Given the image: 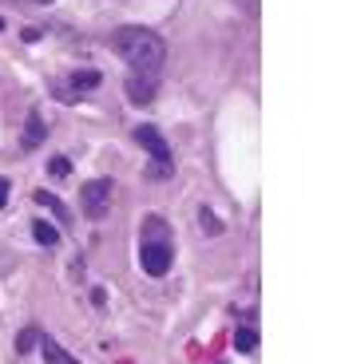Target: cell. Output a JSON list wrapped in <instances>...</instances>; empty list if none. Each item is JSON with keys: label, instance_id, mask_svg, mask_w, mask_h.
Listing matches in <instances>:
<instances>
[{"label": "cell", "instance_id": "1", "mask_svg": "<svg viewBox=\"0 0 341 364\" xmlns=\"http://www.w3.org/2000/svg\"><path fill=\"white\" fill-rule=\"evenodd\" d=\"M111 48L120 60H127L135 72H159L167 60V44L159 40V32L143 24H123L115 28V36H111Z\"/></svg>", "mask_w": 341, "mask_h": 364}, {"label": "cell", "instance_id": "2", "mask_svg": "<svg viewBox=\"0 0 341 364\" xmlns=\"http://www.w3.org/2000/svg\"><path fill=\"white\" fill-rule=\"evenodd\" d=\"M80 198H83V214H88V218H92V222L103 218V214H107V206H111V182H107V178L83 182Z\"/></svg>", "mask_w": 341, "mask_h": 364}, {"label": "cell", "instance_id": "3", "mask_svg": "<svg viewBox=\"0 0 341 364\" xmlns=\"http://www.w3.org/2000/svg\"><path fill=\"white\" fill-rule=\"evenodd\" d=\"M139 262H143V269H147L151 277H163V273L171 269V242H143Z\"/></svg>", "mask_w": 341, "mask_h": 364}, {"label": "cell", "instance_id": "4", "mask_svg": "<svg viewBox=\"0 0 341 364\" xmlns=\"http://www.w3.org/2000/svg\"><path fill=\"white\" fill-rule=\"evenodd\" d=\"M159 91V72H135L127 80V100L135 103V107H147L151 100H155Z\"/></svg>", "mask_w": 341, "mask_h": 364}, {"label": "cell", "instance_id": "5", "mask_svg": "<svg viewBox=\"0 0 341 364\" xmlns=\"http://www.w3.org/2000/svg\"><path fill=\"white\" fill-rule=\"evenodd\" d=\"M135 143L143 146V151H147V155L155 159V163H171V151H167V139L159 135V131L151 127V123H143V127H135Z\"/></svg>", "mask_w": 341, "mask_h": 364}, {"label": "cell", "instance_id": "6", "mask_svg": "<svg viewBox=\"0 0 341 364\" xmlns=\"http://www.w3.org/2000/svg\"><path fill=\"white\" fill-rule=\"evenodd\" d=\"M40 353H44V364H80L75 356H68L64 348L56 345V341L48 337V333H40Z\"/></svg>", "mask_w": 341, "mask_h": 364}, {"label": "cell", "instance_id": "7", "mask_svg": "<svg viewBox=\"0 0 341 364\" xmlns=\"http://www.w3.org/2000/svg\"><path fill=\"white\" fill-rule=\"evenodd\" d=\"M32 198H36V206H48V210H52V214H56V218H60V222H72V210H68L64 202L56 198L52 191H36V194H32Z\"/></svg>", "mask_w": 341, "mask_h": 364}, {"label": "cell", "instance_id": "8", "mask_svg": "<svg viewBox=\"0 0 341 364\" xmlns=\"http://www.w3.org/2000/svg\"><path fill=\"white\" fill-rule=\"evenodd\" d=\"M103 83V72H92V68H83V72H72V80H68V87L72 91H92Z\"/></svg>", "mask_w": 341, "mask_h": 364}, {"label": "cell", "instance_id": "9", "mask_svg": "<svg viewBox=\"0 0 341 364\" xmlns=\"http://www.w3.org/2000/svg\"><path fill=\"white\" fill-rule=\"evenodd\" d=\"M143 242H171V226L151 214V218L143 222Z\"/></svg>", "mask_w": 341, "mask_h": 364}, {"label": "cell", "instance_id": "10", "mask_svg": "<svg viewBox=\"0 0 341 364\" xmlns=\"http://www.w3.org/2000/svg\"><path fill=\"white\" fill-rule=\"evenodd\" d=\"M44 143V119L40 111H28V123H24V146H36Z\"/></svg>", "mask_w": 341, "mask_h": 364}, {"label": "cell", "instance_id": "11", "mask_svg": "<svg viewBox=\"0 0 341 364\" xmlns=\"http://www.w3.org/2000/svg\"><path fill=\"white\" fill-rule=\"evenodd\" d=\"M36 345H40V325L20 328V337H16V353H20V356H28V353H32Z\"/></svg>", "mask_w": 341, "mask_h": 364}, {"label": "cell", "instance_id": "12", "mask_svg": "<svg viewBox=\"0 0 341 364\" xmlns=\"http://www.w3.org/2000/svg\"><path fill=\"white\" fill-rule=\"evenodd\" d=\"M32 237H36L40 246H56V242H60V230H56L52 222H44V218H40L36 226H32Z\"/></svg>", "mask_w": 341, "mask_h": 364}, {"label": "cell", "instance_id": "13", "mask_svg": "<svg viewBox=\"0 0 341 364\" xmlns=\"http://www.w3.org/2000/svg\"><path fill=\"white\" fill-rule=\"evenodd\" d=\"M234 348H238V353H254V348H258V333H254V328H238V333H234Z\"/></svg>", "mask_w": 341, "mask_h": 364}, {"label": "cell", "instance_id": "14", "mask_svg": "<svg viewBox=\"0 0 341 364\" xmlns=\"http://www.w3.org/2000/svg\"><path fill=\"white\" fill-rule=\"evenodd\" d=\"M199 222L206 226V234H211V237H219V234H222V222L214 218V214H211L206 206H199Z\"/></svg>", "mask_w": 341, "mask_h": 364}, {"label": "cell", "instance_id": "15", "mask_svg": "<svg viewBox=\"0 0 341 364\" xmlns=\"http://www.w3.org/2000/svg\"><path fill=\"white\" fill-rule=\"evenodd\" d=\"M48 174H52V178H68V174H72V163H68L64 155H56L52 163H48Z\"/></svg>", "mask_w": 341, "mask_h": 364}, {"label": "cell", "instance_id": "16", "mask_svg": "<svg viewBox=\"0 0 341 364\" xmlns=\"http://www.w3.org/2000/svg\"><path fill=\"white\" fill-rule=\"evenodd\" d=\"M9 194H12V182H9V178H0V206L9 202Z\"/></svg>", "mask_w": 341, "mask_h": 364}, {"label": "cell", "instance_id": "17", "mask_svg": "<svg viewBox=\"0 0 341 364\" xmlns=\"http://www.w3.org/2000/svg\"><path fill=\"white\" fill-rule=\"evenodd\" d=\"M0 28H4V20H0Z\"/></svg>", "mask_w": 341, "mask_h": 364}, {"label": "cell", "instance_id": "18", "mask_svg": "<svg viewBox=\"0 0 341 364\" xmlns=\"http://www.w3.org/2000/svg\"><path fill=\"white\" fill-rule=\"evenodd\" d=\"M40 4H48V0H40Z\"/></svg>", "mask_w": 341, "mask_h": 364}]
</instances>
